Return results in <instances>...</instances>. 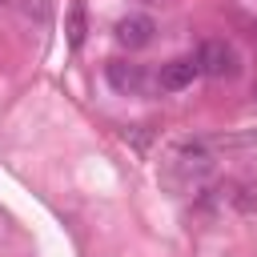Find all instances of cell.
<instances>
[{"mask_svg": "<svg viewBox=\"0 0 257 257\" xmlns=\"http://www.w3.org/2000/svg\"><path fill=\"white\" fill-rule=\"evenodd\" d=\"M64 32H68V48L76 52V48L84 44V32H88V20H84V4H80V0H72V4H68V24H64Z\"/></svg>", "mask_w": 257, "mask_h": 257, "instance_id": "5b68a950", "label": "cell"}, {"mask_svg": "<svg viewBox=\"0 0 257 257\" xmlns=\"http://www.w3.org/2000/svg\"><path fill=\"white\" fill-rule=\"evenodd\" d=\"M24 16H28V20L36 16V20L44 24V20H48V0H24Z\"/></svg>", "mask_w": 257, "mask_h": 257, "instance_id": "8992f818", "label": "cell"}, {"mask_svg": "<svg viewBox=\"0 0 257 257\" xmlns=\"http://www.w3.org/2000/svg\"><path fill=\"white\" fill-rule=\"evenodd\" d=\"M197 64H201L205 76L221 80V76H233V72H237V52H233L225 40H205L201 52H197Z\"/></svg>", "mask_w": 257, "mask_h": 257, "instance_id": "6da1fadb", "label": "cell"}, {"mask_svg": "<svg viewBox=\"0 0 257 257\" xmlns=\"http://www.w3.org/2000/svg\"><path fill=\"white\" fill-rule=\"evenodd\" d=\"M112 36H116V44H124V48H145V44H153L157 24H153V16H124V20H116Z\"/></svg>", "mask_w": 257, "mask_h": 257, "instance_id": "7a4b0ae2", "label": "cell"}, {"mask_svg": "<svg viewBox=\"0 0 257 257\" xmlns=\"http://www.w3.org/2000/svg\"><path fill=\"white\" fill-rule=\"evenodd\" d=\"M104 76H108V84H112L120 96H137V92L145 88V72H141V64H128V60H108Z\"/></svg>", "mask_w": 257, "mask_h": 257, "instance_id": "277c9868", "label": "cell"}, {"mask_svg": "<svg viewBox=\"0 0 257 257\" xmlns=\"http://www.w3.org/2000/svg\"><path fill=\"white\" fill-rule=\"evenodd\" d=\"M197 76H201V64H197L193 56H177V60L161 64V76H157V84H161L165 92H181V88H189Z\"/></svg>", "mask_w": 257, "mask_h": 257, "instance_id": "3957f363", "label": "cell"}, {"mask_svg": "<svg viewBox=\"0 0 257 257\" xmlns=\"http://www.w3.org/2000/svg\"><path fill=\"white\" fill-rule=\"evenodd\" d=\"M0 4H8V0H0Z\"/></svg>", "mask_w": 257, "mask_h": 257, "instance_id": "52a82bcc", "label": "cell"}]
</instances>
